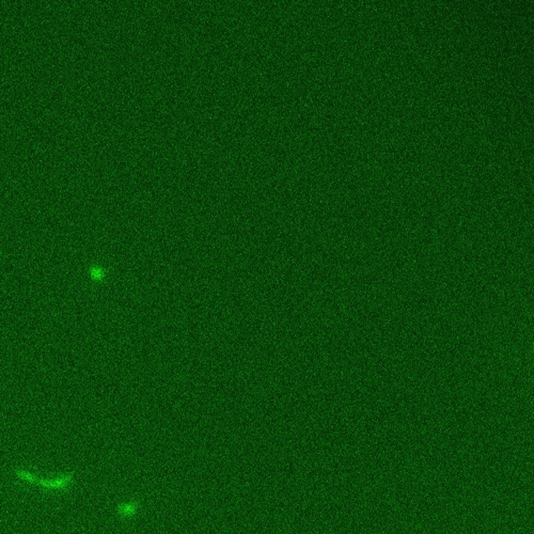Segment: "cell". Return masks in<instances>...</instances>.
Here are the masks:
<instances>
[{
    "label": "cell",
    "instance_id": "cell-2",
    "mask_svg": "<svg viewBox=\"0 0 534 534\" xmlns=\"http://www.w3.org/2000/svg\"><path fill=\"white\" fill-rule=\"evenodd\" d=\"M14 474L19 478V480L25 481L27 483H30V484H37V485L39 484L40 478L38 476L34 475H32L31 473H29V471L25 470V469L16 468L14 470Z\"/></svg>",
    "mask_w": 534,
    "mask_h": 534
},
{
    "label": "cell",
    "instance_id": "cell-1",
    "mask_svg": "<svg viewBox=\"0 0 534 534\" xmlns=\"http://www.w3.org/2000/svg\"><path fill=\"white\" fill-rule=\"evenodd\" d=\"M74 480V475L71 473V474H66L64 475H62L60 477H57V478H54V480H41L39 481V484L41 487H43L45 489H63L65 488L66 486H68Z\"/></svg>",
    "mask_w": 534,
    "mask_h": 534
}]
</instances>
